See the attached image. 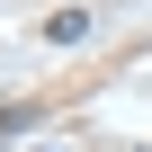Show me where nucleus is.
Listing matches in <instances>:
<instances>
[{
    "mask_svg": "<svg viewBox=\"0 0 152 152\" xmlns=\"http://www.w3.org/2000/svg\"><path fill=\"white\" fill-rule=\"evenodd\" d=\"M45 36H54V45H81V36H90V9H63V18L45 27Z\"/></svg>",
    "mask_w": 152,
    "mask_h": 152,
    "instance_id": "nucleus-1",
    "label": "nucleus"
},
{
    "mask_svg": "<svg viewBox=\"0 0 152 152\" xmlns=\"http://www.w3.org/2000/svg\"><path fill=\"white\" fill-rule=\"evenodd\" d=\"M45 152H63V143H45Z\"/></svg>",
    "mask_w": 152,
    "mask_h": 152,
    "instance_id": "nucleus-2",
    "label": "nucleus"
}]
</instances>
